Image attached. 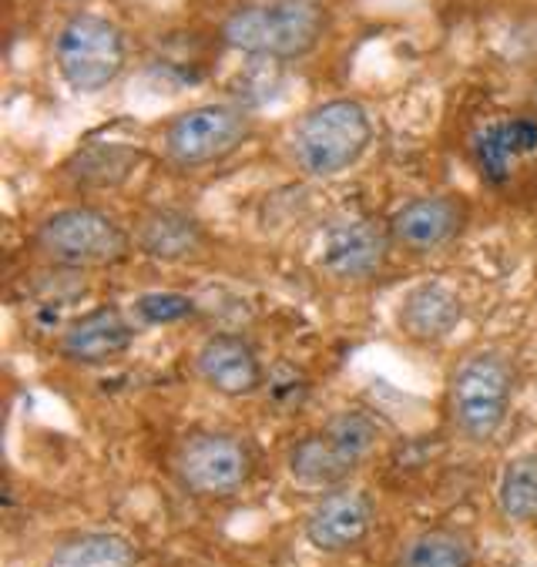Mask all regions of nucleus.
I'll use <instances>...</instances> for the list:
<instances>
[{
    "label": "nucleus",
    "mask_w": 537,
    "mask_h": 567,
    "mask_svg": "<svg viewBox=\"0 0 537 567\" xmlns=\"http://www.w3.org/2000/svg\"><path fill=\"white\" fill-rule=\"evenodd\" d=\"M132 239H135V249L142 256L158 259V262L192 259L205 246V233H202L198 218L182 212V208H152L138 221Z\"/></svg>",
    "instance_id": "2eb2a0df"
},
{
    "label": "nucleus",
    "mask_w": 537,
    "mask_h": 567,
    "mask_svg": "<svg viewBox=\"0 0 537 567\" xmlns=\"http://www.w3.org/2000/svg\"><path fill=\"white\" fill-rule=\"evenodd\" d=\"M464 299L451 282L426 279L416 282L396 306V326L413 343H441L464 322Z\"/></svg>",
    "instance_id": "4468645a"
},
{
    "label": "nucleus",
    "mask_w": 537,
    "mask_h": 567,
    "mask_svg": "<svg viewBox=\"0 0 537 567\" xmlns=\"http://www.w3.org/2000/svg\"><path fill=\"white\" fill-rule=\"evenodd\" d=\"M175 471L178 481L198 497H229L249 484L252 453L236 433L198 430L178 446Z\"/></svg>",
    "instance_id": "0eeeda50"
},
{
    "label": "nucleus",
    "mask_w": 537,
    "mask_h": 567,
    "mask_svg": "<svg viewBox=\"0 0 537 567\" xmlns=\"http://www.w3.org/2000/svg\"><path fill=\"white\" fill-rule=\"evenodd\" d=\"M357 467L360 464H353L322 430H312L289 446V474L302 487L337 491L350 481Z\"/></svg>",
    "instance_id": "dca6fc26"
},
{
    "label": "nucleus",
    "mask_w": 537,
    "mask_h": 567,
    "mask_svg": "<svg viewBox=\"0 0 537 567\" xmlns=\"http://www.w3.org/2000/svg\"><path fill=\"white\" fill-rule=\"evenodd\" d=\"M128 61L122 28L94 11L71 14L54 34V68L74 94H101L112 87Z\"/></svg>",
    "instance_id": "39448f33"
},
{
    "label": "nucleus",
    "mask_w": 537,
    "mask_h": 567,
    "mask_svg": "<svg viewBox=\"0 0 537 567\" xmlns=\"http://www.w3.org/2000/svg\"><path fill=\"white\" fill-rule=\"evenodd\" d=\"M44 567H138V554L122 534L91 530L54 547Z\"/></svg>",
    "instance_id": "f3484780"
},
{
    "label": "nucleus",
    "mask_w": 537,
    "mask_h": 567,
    "mask_svg": "<svg viewBox=\"0 0 537 567\" xmlns=\"http://www.w3.org/2000/svg\"><path fill=\"white\" fill-rule=\"evenodd\" d=\"M373 517H376V507L363 491H353V487L327 491L306 517V540L316 550H327V554L353 550L370 537Z\"/></svg>",
    "instance_id": "f8f14e48"
},
{
    "label": "nucleus",
    "mask_w": 537,
    "mask_h": 567,
    "mask_svg": "<svg viewBox=\"0 0 537 567\" xmlns=\"http://www.w3.org/2000/svg\"><path fill=\"white\" fill-rule=\"evenodd\" d=\"M135 239L118 218L94 205H68L41 218L34 249L61 269H104L128 259Z\"/></svg>",
    "instance_id": "7ed1b4c3"
},
{
    "label": "nucleus",
    "mask_w": 537,
    "mask_h": 567,
    "mask_svg": "<svg viewBox=\"0 0 537 567\" xmlns=\"http://www.w3.org/2000/svg\"><path fill=\"white\" fill-rule=\"evenodd\" d=\"M252 138V115L229 101L185 107L165 125V158L182 172H202L226 162Z\"/></svg>",
    "instance_id": "423d86ee"
},
{
    "label": "nucleus",
    "mask_w": 537,
    "mask_h": 567,
    "mask_svg": "<svg viewBox=\"0 0 537 567\" xmlns=\"http://www.w3.org/2000/svg\"><path fill=\"white\" fill-rule=\"evenodd\" d=\"M497 504L507 520H537V453L514 457L497 484Z\"/></svg>",
    "instance_id": "6ab92c4d"
},
{
    "label": "nucleus",
    "mask_w": 537,
    "mask_h": 567,
    "mask_svg": "<svg viewBox=\"0 0 537 567\" xmlns=\"http://www.w3.org/2000/svg\"><path fill=\"white\" fill-rule=\"evenodd\" d=\"M373 145V118L357 97H330L309 107L292 128L289 152L309 178H337L360 165Z\"/></svg>",
    "instance_id": "f03ea898"
},
{
    "label": "nucleus",
    "mask_w": 537,
    "mask_h": 567,
    "mask_svg": "<svg viewBox=\"0 0 537 567\" xmlns=\"http://www.w3.org/2000/svg\"><path fill=\"white\" fill-rule=\"evenodd\" d=\"M195 316V302L175 289H155L135 299V319L145 326H178Z\"/></svg>",
    "instance_id": "412c9836"
},
{
    "label": "nucleus",
    "mask_w": 537,
    "mask_h": 567,
    "mask_svg": "<svg viewBox=\"0 0 537 567\" xmlns=\"http://www.w3.org/2000/svg\"><path fill=\"white\" fill-rule=\"evenodd\" d=\"M393 239L390 229L363 215H347L322 225L316 262L337 282H366L386 269Z\"/></svg>",
    "instance_id": "6e6552de"
},
{
    "label": "nucleus",
    "mask_w": 537,
    "mask_h": 567,
    "mask_svg": "<svg viewBox=\"0 0 537 567\" xmlns=\"http://www.w3.org/2000/svg\"><path fill=\"white\" fill-rule=\"evenodd\" d=\"M330 28L316 0H252L226 14L219 38L229 51L259 61H299Z\"/></svg>",
    "instance_id": "f257e3e1"
},
{
    "label": "nucleus",
    "mask_w": 537,
    "mask_h": 567,
    "mask_svg": "<svg viewBox=\"0 0 537 567\" xmlns=\"http://www.w3.org/2000/svg\"><path fill=\"white\" fill-rule=\"evenodd\" d=\"M474 165L494 188L514 185L524 168L537 162V118H500L474 135Z\"/></svg>",
    "instance_id": "ddd939ff"
},
{
    "label": "nucleus",
    "mask_w": 537,
    "mask_h": 567,
    "mask_svg": "<svg viewBox=\"0 0 537 567\" xmlns=\"http://www.w3.org/2000/svg\"><path fill=\"white\" fill-rule=\"evenodd\" d=\"M467 218L471 208L457 195H416L390 215L386 229L396 249L410 256H437L464 236Z\"/></svg>",
    "instance_id": "1a4fd4ad"
},
{
    "label": "nucleus",
    "mask_w": 537,
    "mask_h": 567,
    "mask_svg": "<svg viewBox=\"0 0 537 567\" xmlns=\"http://www.w3.org/2000/svg\"><path fill=\"white\" fill-rule=\"evenodd\" d=\"M319 430L327 433L353 464H363L370 457V453L376 450V443H380V433H383L380 420L373 413L360 410V406H343V410L330 413L327 423H322Z\"/></svg>",
    "instance_id": "aec40b11"
},
{
    "label": "nucleus",
    "mask_w": 537,
    "mask_h": 567,
    "mask_svg": "<svg viewBox=\"0 0 537 567\" xmlns=\"http://www.w3.org/2000/svg\"><path fill=\"white\" fill-rule=\"evenodd\" d=\"M192 370L198 383L211 393H219L226 400H242L262 390L266 383V367L256 353V347L239 332H211L205 336Z\"/></svg>",
    "instance_id": "9d476101"
},
{
    "label": "nucleus",
    "mask_w": 537,
    "mask_h": 567,
    "mask_svg": "<svg viewBox=\"0 0 537 567\" xmlns=\"http://www.w3.org/2000/svg\"><path fill=\"white\" fill-rule=\"evenodd\" d=\"M514 363L497 350H477L457 360L447 383L451 423L471 443H487L500 433L514 400Z\"/></svg>",
    "instance_id": "20e7f679"
},
{
    "label": "nucleus",
    "mask_w": 537,
    "mask_h": 567,
    "mask_svg": "<svg viewBox=\"0 0 537 567\" xmlns=\"http://www.w3.org/2000/svg\"><path fill=\"white\" fill-rule=\"evenodd\" d=\"M396 567H474V547L457 530H420L400 547Z\"/></svg>",
    "instance_id": "a211bd4d"
},
{
    "label": "nucleus",
    "mask_w": 537,
    "mask_h": 567,
    "mask_svg": "<svg viewBox=\"0 0 537 567\" xmlns=\"http://www.w3.org/2000/svg\"><path fill=\"white\" fill-rule=\"evenodd\" d=\"M58 357L74 367H104L135 347V322L125 309L104 302L74 316L58 336Z\"/></svg>",
    "instance_id": "9b49d317"
}]
</instances>
